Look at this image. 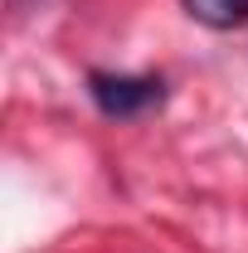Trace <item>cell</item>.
<instances>
[{
    "instance_id": "1",
    "label": "cell",
    "mask_w": 248,
    "mask_h": 253,
    "mask_svg": "<svg viewBox=\"0 0 248 253\" xmlns=\"http://www.w3.org/2000/svg\"><path fill=\"white\" fill-rule=\"evenodd\" d=\"M88 97L102 117H117V122H131L141 112H151L165 102V78L156 73H102L93 68L88 73Z\"/></svg>"
},
{
    "instance_id": "2",
    "label": "cell",
    "mask_w": 248,
    "mask_h": 253,
    "mask_svg": "<svg viewBox=\"0 0 248 253\" xmlns=\"http://www.w3.org/2000/svg\"><path fill=\"white\" fill-rule=\"evenodd\" d=\"M185 5V15L195 25H205V30H239L248 25V0H180Z\"/></svg>"
}]
</instances>
